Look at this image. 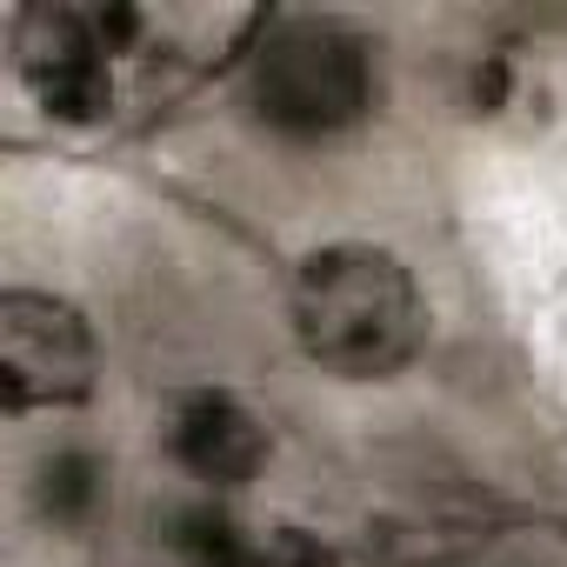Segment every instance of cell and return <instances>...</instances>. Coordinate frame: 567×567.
Returning <instances> with one entry per match:
<instances>
[{
	"label": "cell",
	"instance_id": "cell-1",
	"mask_svg": "<svg viewBox=\"0 0 567 567\" xmlns=\"http://www.w3.org/2000/svg\"><path fill=\"white\" fill-rule=\"evenodd\" d=\"M288 315L301 354L341 381H388L427 348V301L414 274L374 240L315 247L295 267Z\"/></svg>",
	"mask_w": 567,
	"mask_h": 567
},
{
	"label": "cell",
	"instance_id": "cell-2",
	"mask_svg": "<svg viewBox=\"0 0 567 567\" xmlns=\"http://www.w3.org/2000/svg\"><path fill=\"white\" fill-rule=\"evenodd\" d=\"M247 107L288 141H328L374 107V48L348 21H280L247 61Z\"/></svg>",
	"mask_w": 567,
	"mask_h": 567
},
{
	"label": "cell",
	"instance_id": "cell-3",
	"mask_svg": "<svg viewBox=\"0 0 567 567\" xmlns=\"http://www.w3.org/2000/svg\"><path fill=\"white\" fill-rule=\"evenodd\" d=\"M94 328L74 301L61 295H28L14 288L0 301V401L8 414H41V408H74L94 394Z\"/></svg>",
	"mask_w": 567,
	"mask_h": 567
},
{
	"label": "cell",
	"instance_id": "cell-4",
	"mask_svg": "<svg viewBox=\"0 0 567 567\" xmlns=\"http://www.w3.org/2000/svg\"><path fill=\"white\" fill-rule=\"evenodd\" d=\"M14 68L34 107L68 127L107 121L114 107V41L101 34L94 8H28L14 21Z\"/></svg>",
	"mask_w": 567,
	"mask_h": 567
},
{
	"label": "cell",
	"instance_id": "cell-5",
	"mask_svg": "<svg viewBox=\"0 0 567 567\" xmlns=\"http://www.w3.org/2000/svg\"><path fill=\"white\" fill-rule=\"evenodd\" d=\"M167 454L194 474V481H207V487H240V481H254L260 467H267V427H260V414L254 408H240L234 394H214V388H200V394H181L174 408H167Z\"/></svg>",
	"mask_w": 567,
	"mask_h": 567
},
{
	"label": "cell",
	"instance_id": "cell-6",
	"mask_svg": "<svg viewBox=\"0 0 567 567\" xmlns=\"http://www.w3.org/2000/svg\"><path fill=\"white\" fill-rule=\"evenodd\" d=\"M107 481H114V474H107V461H101L94 447H54V454L34 467V507H41V520L81 534V527L101 520Z\"/></svg>",
	"mask_w": 567,
	"mask_h": 567
},
{
	"label": "cell",
	"instance_id": "cell-7",
	"mask_svg": "<svg viewBox=\"0 0 567 567\" xmlns=\"http://www.w3.org/2000/svg\"><path fill=\"white\" fill-rule=\"evenodd\" d=\"M234 567H334V554L295 520H247Z\"/></svg>",
	"mask_w": 567,
	"mask_h": 567
}]
</instances>
